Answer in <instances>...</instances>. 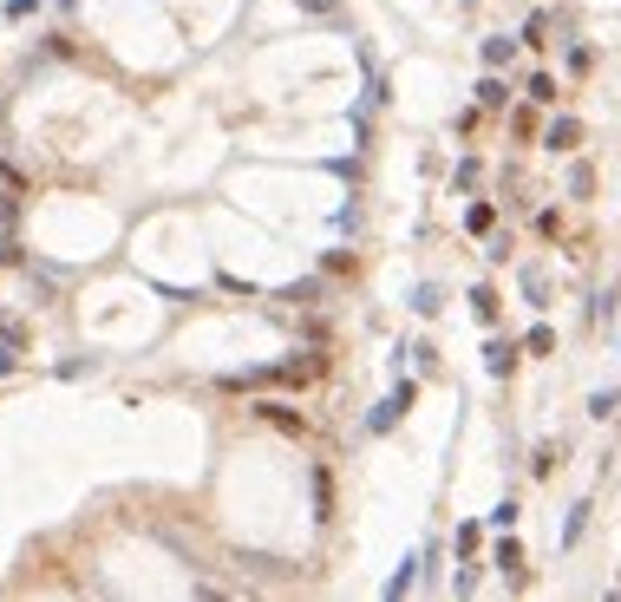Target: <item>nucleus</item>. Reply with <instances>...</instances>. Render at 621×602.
Masks as SVG:
<instances>
[{
  "mask_svg": "<svg viewBox=\"0 0 621 602\" xmlns=\"http://www.w3.org/2000/svg\"><path fill=\"white\" fill-rule=\"evenodd\" d=\"M576 145H582V125H576V118H550V125H543V151L562 157V151H576Z\"/></svg>",
  "mask_w": 621,
  "mask_h": 602,
  "instance_id": "f03ea898",
  "label": "nucleus"
},
{
  "mask_svg": "<svg viewBox=\"0 0 621 602\" xmlns=\"http://www.w3.org/2000/svg\"><path fill=\"white\" fill-rule=\"evenodd\" d=\"M471 308H477V321H497V295L491 288H471Z\"/></svg>",
  "mask_w": 621,
  "mask_h": 602,
  "instance_id": "2eb2a0df",
  "label": "nucleus"
},
{
  "mask_svg": "<svg viewBox=\"0 0 621 602\" xmlns=\"http://www.w3.org/2000/svg\"><path fill=\"white\" fill-rule=\"evenodd\" d=\"M465 230L485 236V230H491V203H471V210H465Z\"/></svg>",
  "mask_w": 621,
  "mask_h": 602,
  "instance_id": "4468645a",
  "label": "nucleus"
},
{
  "mask_svg": "<svg viewBox=\"0 0 621 602\" xmlns=\"http://www.w3.org/2000/svg\"><path fill=\"white\" fill-rule=\"evenodd\" d=\"M523 347H530V353H556V327H543V321H536L530 334H523Z\"/></svg>",
  "mask_w": 621,
  "mask_h": 602,
  "instance_id": "f8f14e48",
  "label": "nucleus"
},
{
  "mask_svg": "<svg viewBox=\"0 0 621 602\" xmlns=\"http://www.w3.org/2000/svg\"><path fill=\"white\" fill-rule=\"evenodd\" d=\"M511 60H517V40H503V33H491V40H485V66H491V72H503V66H511Z\"/></svg>",
  "mask_w": 621,
  "mask_h": 602,
  "instance_id": "423d86ee",
  "label": "nucleus"
},
{
  "mask_svg": "<svg viewBox=\"0 0 621 602\" xmlns=\"http://www.w3.org/2000/svg\"><path fill=\"white\" fill-rule=\"evenodd\" d=\"M406 406H412V387H392V393L373 406V413H366V432H373V439H380V432H392V426L406 419Z\"/></svg>",
  "mask_w": 621,
  "mask_h": 602,
  "instance_id": "f257e3e1",
  "label": "nucleus"
},
{
  "mask_svg": "<svg viewBox=\"0 0 621 602\" xmlns=\"http://www.w3.org/2000/svg\"><path fill=\"white\" fill-rule=\"evenodd\" d=\"M485 367H491L497 380H511V367H517V347H511V341H491V347H485Z\"/></svg>",
  "mask_w": 621,
  "mask_h": 602,
  "instance_id": "20e7f679",
  "label": "nucleus"
},
{
  "mask_svg": "<svg viewBox=\"0 0 621 602\" xmlns=\"http://www.w3.org/2000/svg\"><path fill=\"white\" fill-rule=\"evenodd\" d=\"M477 112H503V105H511V86H503V79L497 72H485V79H477Z\"/></svg>",
  "mask_w": 621,
  "mask_h": 602,
  "instance_id": "7ed1b4c3",
  "label": "nucleus"
},
{
  "mask_svg": "<svg viewBox=\"0 0 621 602\" xmlns=\"http://www.w3.org/2000/svg\"><path fill=\"white\" fill-rule=\"evenodd\" d=\"M438 301H445L438 282H419V288H412V308H419V315H438Z\"/></svg>",
  "mask_w": 621,
  "mask_h": 602,
  "instance_id": "9b49d317",
  "label": "nucleus"
},
{
  "mask_svg": "<svg viewBox=\"0 0 621 602\" xmlns=\"http://www.w3.org/2000/svg\"><path fill=\"white\" fill-rule=\"evenodd\" d=\"M256 413H262V419H275L281 432H301V413H295V406H281V400H262Z\"/></svg>",
  "mask_w": 621,
  "mask_h": 602,
  "instance_id": "0eeeda50",
  "label": "nucleus"
},
{
  "mask_svg": "<svg viewBox=\"0 0 621 602\" xmlns=\"http://www.w3.org/2000/svg\"><path fill=\"white\" fill-rule=\"evenodd\" d=\"M301 7H307V14H341L334 0H301Z\"/></svg>",
  "mask_w": 621,
  "mask_h": 602,
  "instance_id": "4be33fe9",
  "label": "nucleus"
},
{
  "mask_svg": "<svg viewBox=\"0 0 621 602\" xmlns=\"http://www.w3.org/2000/svg\"><path fill=\"white\" fill-rule=\"evenodd\" d=\"M419 569H426V557H406V563H400V569H392V577H386V596L400 602V596L412 589V577H419Z\"/></svg>",
  "mask_w": 621,
  "mask_h": 602,
  "instance_id": "39448f33",
  "label": "nucleus"
},
{
  "mask_svg": "<svg viewBox=\"0 0 621 602\" xmlns=\"http://www.w3.org/2000/svg\"><path fill=\"white\" fill-rule=\"evenodd\" d=\"M60 7H79V0H60Z\"/></svg>",
  "mask_w": 621,
  "mask_h": 602,
  "instance_id": "5701e85b",
  "label": "nucleus"
},
{
  "mask_svg": "<svg viewBox=\"0 0 621 602\" xmlns=\"http://www.w3.org/2000/svg\"><path fill=\"white\" fill-rule=\"evenodd\" d=\"M497 569H503V577H511V583H523V550H517L511 537L497 543Z\"/></svg>",
  "mask_w": 621,
  "mask_h": 602,
  "instance_id": "6e6552de",
  "label": "nucleus"
},
{
  "mask_svg": "<svg viewBox=\"0 0 621 602\" xmlns=\"http://www.w3.org/2000/svg\"><path fill=\"white\" fill-rule=\"evenodd\" d=\"M458 557H477V524H458Z\"/></svg>",
  "mask_w": 621,
  "mask_h": 602,
  "instance_id": "412c9836",
  "label": "nucleus"
},
{
  "mask_svg": "<svg viewBox=\"0 0 621 602\" xmlns=\"http://www.w3.org/2000/svg\"><path fill=\"white\" fill-rule=\"evenodd\" d=\"M451 183H458V190H471V183H477V157H465L458 171H451Z\"/></svg>",
  "mask_w": 621,
  "mask_h": 602,
  "instance_id": "6ab92c4d",
  "label": "nucleus"
},
{
  "mask_svg": "<svg viewBox=\"0 0 621 602\" xmlns=\"http://www.w3.org/2000/svg\"><path fill=\"white\" fill-rule=\"evenodd\" d=\"M550 99H556V79L536 72V79H530V105H550Z\"/></svg>",
  "mask_w": 621,
  "mask_h": 602,
  "instance_id": "ddd939ff",
  "label": "nucleus"
},
{
  "mask_svg": "<svg viewBox=\"0 0 621 602\" xmlns=\"http://www.w3.org/2000/svg\"><path fill=\"white\" fill-rule=\"evenodd\" d=\"M582 531H588V504L576 498V511H569V524H562V550H576V543H582Z\"/></svg>",
  "mask_w": 621,
  "mask_h": 602,
  "instance_id": "1a4fd4ad",
  "label": "nucleus"
},
{
  "mask_svg": "<svg viewBox=\"0 0 621 602\" xmlns=\"http://www.w3.org/2000/svg\"><path fill=\"white\" fill-rule=\"evenodd\" d=\"M615 406H621V393L608 387V393H596V400H588V413H596V419H615Z\"/></svg>",
  "mask_w": 621,
  "mask_h": 602,
  "instance_id": "dca6fc26",
  "label": "nucleus"
},
{
  "mask_svg": "<svg viewBox=\"0 0 621 602\" xmlns=\"http://www.w3.org/2000/svg\"><path fill=\"white\" fill-rule=\"evenodd\" d=\"M523 301H530V308H543V301H550V282H543V268H523Z\"/></svg>",
  "mask_w": 621,
  "mask_h": 602,
  "instance_id": "9d476101",
  "label": "nucleus"
},
{
  "mask_svg": "<svg viewBox=\"0 0 621 602\" xmlns=\"http://www.w3.org/2000/svg\"><path fill=\"white\" fill-rule=\"evenodd\" d=\"M451 589H458V596H471V589H477V563H471V557H465V569H458V583H451Z\"/></svg>",
  "mask_w": 621,
  "mask_h": 602,
  "instance_id": "aec40b11",
  "label": "nucleus"
},
{
  "mask_svg": "<svg viewBox=\"0 0 621 602\" xmlns=\"http://www.w3.org/2000/svg\"><path fill=\"white\" fill-rule=\"evenodd\" d=\"M14 367H20V341L0 334V373H14Z\"/></svg>",
  "mask_w": 621,
  "mask_h": 602,
  "instance_id": "f3484780",
  "label": "nucleus"
},
{
  "mask_svg": "<svg viewBox=\"0 0 621 602\" xmlns=\"http://www.w3.org/2000/svg\"><path fill=\"white\" fill-rule=\"evenodd\" d=\"M543 26H550V14H530V20H523V46L543 40Z\"/></svg>",
  "mask_w": 621,
  "mask_h": 602,
  "instance_id": "a211bd4d",
  "label": "nucleus"
}]
</instances>
